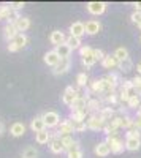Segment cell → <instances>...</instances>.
Returning a JSON list of instances; mask_svg holds the SVG:
<instances>
[{"instance_id":"44dd1931","label":"cell","mask_w":141,"mask_h":158,"mask_svg":"<svg viewBox=\"0 0 141 158\" xmlns=\"http://www.w3.org/2000/svg\"><path fill=\"white\" fill-rule=\"evenodd\" d=\"M30 128L35 131V133H40V131L46 130V125L43 122V117H35L33 120L30 122Z\"/></svg>"},{"instance_id":"bcb514c9","label":"cell","mask_w":141,"mask_h":158,"mask_svg":"<svg viewBox=\"0 0 141 158\" xmlns=\"http://www.w3.org/2000/svg\"><path fill=\"white\" fill-rule=\"evenodd\" d=\"M92 48H89V46H81L79 48V54H81V57H84V56H87V54H92Z\"/></svg>"},{"instance_id":"836d02e7","label":"cell","mask_w":141,"mask_h":158,"mask_svg":"<svg viewBox=\"0 0 141 158\" xmlns=\"http://www.w3.org/2000/svg\"><path fill=\"white\" fill-rule=\"evenodd\" d=\"M81 60H83V65H84V67H92V65L97 62L95 57H94V51H92V54H87V56L81 57Z\"/></svg>"},{"instance_id":"6da1fadb","label":"cell","mask_w":141,"mask_h":158,"mask_svg":"<svg viewBox=\"0 0 141 158\" xmlns=\"http://www.w3.org/2000/svg\"><path fill=\"white\" fill-rule=\"evenodd\" d=\"M86 123H87V128L89 130H95V131H98V130H103L105 128V120L100 117V114H91L87 118H86Z\"/></svg>"},{"instance_id":"816d5d0a","label":"cell","mask_w":141,"mask_h":158,"mask_svg":"<svg viewBox=\"0 0 141 158\" xmlns=\"http://www.w3.org/2000/svg\"><path fill=\"white\" fill-rule=\"evenodd\" d=\"M138 111L141 112V98H139V104H138Z\"/></svg>"},{"instance_id":"4dcf8cb0","label":"cell","mask_w":141,"mask_h":158,"mask_svg":"<svg viewBox=\"0 0 141 158\" xmlns=\"http://www.w3.org/2000/svg\"><path fill=\"white\" fill-rule=\"evenodd\" d=\"M22 158H38V150L35 147H25L22 152Z\"/></svg>"},{"instance_id":"2e32d148","label":"cell","mask_w":141,"mask_h":158,"mask_svg":"<svg viewBox=\"0 0 141 158\" xmlns=\"http://www.w3.org/2000/svg\"><path fill=\"white\" fill-rule=\"evenodd\" d=\"M84 27H86V33H87V35H95V33L100 32L101 24H100L98 21H95V19H91V21H87V22L84 24Z\"/></svg>"},{"instance_id":"9a60e30c","label":"cell","mask_w":141,"mask_h":158,"mask_svg":"<svg viewBox=\"0 0 141 158\" xmlns=\"http://www.w3.org/2000/svg\"><path fill=\"white\" fill-rule=\"evenodd\" d=\"M65 40H67V36L63 35L62 30H54L53 33L49 35V41L53 43L54 46H60V44H63V43H65Z\"/></svg>"},{"instance_id":"74e56055","label":"cell","mask_w":141,"mask_h":158,"mask_svg":"<svg viewBox=\"0 0 141 158\" xmlns=\"http://www.w3.org/2000/svg\"><path fill=\"white\" fill-rule=\"evenodd\" d=\"M60 139H62V144H63V147H65V150H68L75 144V139L71 136H60Z\"/></svg>"},{"instance_id":"c3c4849f","label":"cell","mask_w":141,"mask_h":158,"mask_svg":"<svg viewBox=\"0 0 141 158\" xmlns=\"http://www.w3.org/2000/svg\"><path fill=\"white\" fill-rule=\"evenodd\" d=\"M135 90H136V95L141 98V84H138V85H135Z\"/></svg>"},{"instance_id":"3957f363","label":"cell","mask_w":141,"mask_h":158,"mask_svg":"<svg viewBox=\"0 0 141 158\" xmlns=\"http://www.w3.org/2000/svg\"><path fill=\"white\" fill-rule=\"evenodd\" d=\"M41 117H43V122H45L46 128H54V127H57L60 123V115L57 112H54V111H48Z\"/></svg>"},{"instance_id":"30bf717a","label":"cell","mask_w":141,"mask_h":158,"mask_svg":"<svg viewBox=\"0 0 141 158\" xmlns=\"http://www.w3.org/2000/svg\"><path fill=\"white\" fill-rule=\"evenodd\" d=\"M70 68H71V62H70V59H62V60H60V63L57 65V67H54L53 73H54L56 76H60V74L68 73V71H70Z\"/></svg>"},{"instance_id":"db71d44e","label":"cell","mask_w":141,"mask_h":158,"mask_svg":"<svg viewBox=\"0 0 141 158\" xmlns=\"http://www.w3.org/2000/svg\"><path fill=\"white\" fill-rule=\"evenodd\" d=\"M139 41H141V35H139Z\"/></svg>"},{"instance_id":"f907efd6","label":"cell","mask_w":141,"mask_h":158,"mask_svg":"<svg viewBox=\"0 0 141 158\" xmlns=\"http://www.w3.org/2000/svg\"><path fill=\"white\" fill-rule=\"evenodd\" d=\"M2 133H3V123L0 122V136H2Z\"/></svg>"},{"instance_id":"d590c367","label":"cell","mask_w":141,"mask_h":158,"mask_svg":"<svg viewBox=\"0 0 141 158\" xmlns=\"http://www.w3.org/2000/svg\"><path fill=\"white\" fill-rule=\"evenodd\" d=\"M103 100H105L108 104H116V103H119V95H116V94H108V95H103Z\"/></svg>"},{"instance_id":"ee69618b","label":"cell","mask_w":141,"mask_h":158,"mask_svg":"<svg viewBox=\"0 0 141 158\" xmlns=\"http://www.w3.org/2000/svg\"><path fill=\"white\" fill-rule=\"evenodd\" d=\"M130 19H132V22L139 24V22H141V11H133L132 16H130Z\"/></svg>"},{"instance_id":"d6986e66","label":"cell","mask_w":141,"mask_h":158,"mask_svg":"<svg viewBox=\"0 0 141 158\" xmlns=\"http://www.w3.org/2000/svg\"><path fill=\"white\" fill-rule=\"evenodd\" d=\"M10 133L15 136V138L22 136V135L25 133V125H24L22 122H15V123L11 125V128H10Z\"/></svg>"},{"instance_id":"83f0119b","label":"cell","mask_w":141,"mask_h":158,"mask_svg":"<svg viewBox=\"0 0 141 158\" xmlns=\"http://www.w3.org/2000/svg\"><path fill=\"white\" fill-rule=\"evenodd\" d=\"M65 43L70 46V49L71 51H75V49H79L81 48V38H76V36H67V40H65Z\"/></svg>"},{"instance_id":"60d3db41","label":"cell","mask_w":141,"mask_h":158,"mask_svg":"<svg viewBox=\"0 0 141 158\" xmlns=\"http://www.w3.org/2000/svg\"><path fill=\"white\" fill-rule=\"evenodd\" d=\"M8 6H10L11 10H15V11H19L21 8L25 6V3H24V2H11V3H8Z\"/></svg>"},{"instance_id":"8d00e7d4","label":"cell","mask_w":141,"mask_h":158,"mask_svg":"<svg viewBox=\"0 0 141 158\" xmlns=\"http://www.w3.org/2000/svg\"><path fill=\"white\" fill-rule=\"evenodd\" d=\"M139 136H141V131L136 130V128H132V130H129V131L125 133V139H129V138H132V139H139Z\"/></svg>"},{"instance_id":"b9f144b4","label":"cell","mask_w":141,"mask_h":158,"mask_svg":"<svg viewBox=\"0 0 141 158\" xmlns=\"http://www.w3.org/2000/svg\"><path fill=\"white\" fill-rule=\"evenodd\" d=\"M129 100H130V97H129V94H127V90L121 89V92H119V101H122V103H127Z\"/></svg>"},{"instance_id":"ac0fdd59","label":"cell","mask_w":141,"mask_h":158,"mask_svg":"<svg viewBox=\"0 0 141 158\" xmlns=\"http://www.w3.org/2000/svg\"><path fill=\"white\" fill-rule=\"evenodd\" d=\"M54 51L59 54V57H60V59H70L71 52H73L67 43H63V44H60V46H56V49H54Z\"/></svg>"},{"instance_id":"f1b7e54d","label":"cell","mask_w":141,"mask_h":158,"mask_svg":"<svg viewBox=\"0 0 141 158\" xmlns=\"http://www.w3.org/2000/svg\"><path fill=\"white\" fill-rule=\"evenodd\" d=\"M113 56L118 59V62H122V60H125V59H129V51H127L124 46H121V48H118L116 51H114Z\"/></svg>"},{"instance_id":"d6a6232c","label":"cell","mask_w":141,"mask_h":158,"mask_svg":"<svg viewBox=\"0 0 141 158\" xmlns=\"http://www.w3.org/2000/svg\"><path fill=\"white\" fill-rule=\"evenodd\" d=\"M73 123V130L76 131V133H83V131L87 130V123L86 122H78V120H71Z\"/></svg>"},{"instance_id":"1f68e13d","label":"cell","mask_w":141,"mask_h":158,"mask_svg":"<svg viewBox=\"0 0 141 158\" xmlns=\"http://www.w3.org/2000/svg\"><path fill=\"white\" fill-rule=\"evenodd\" d=\"M87 117V111H79V112H71L70 118L71 120H78V122H86Z\"/></svg>"},{"instance_id":"4316f807","label":"cell","mask_w":141,"mask_h":158,"mask_svg":"<svg viewBox=\"0 0 141 158\" xmlns=\"http://www.w3.org/2000/svg\"><path fill=\"white\" fill-rule=\"evenodd\" d=\"M98 114H100V117L103 118L105 122H109L111 118L114 117V109H113L111 106H106V108H101V111H100Z\"/></svg>"},{"instance_id":"52a82bcc","label":"cell","mask_w":141,"mask_h":158,"mask_svg":"<svg viewBox=\"0 0 141 158\" xmlns=\"http://www.w3.org/2000/svg\"><path fill=\"white\" fill-rule=\"evenodd\" d=\"M78 97H79V95H78V92H76V89H73L71 85H68V87L65 89V92H63V95H62V101L65 103L67 106H71Z\"/></svg>"},{"instance_id":"f546056e","label":"cell","mask_w":141,"mask_h":158,"mask_svg":"<svg viewBox=\"0 0 141 158\" xmlns=\"http://www.w3.org/2000/svg\"><path fill=\"white\" fill-rule=\"evenodd\" d=\"M119 70L121 71H124V73H129L132 68H133V62H132V59L129 57V59H125V60H122V62H119Z\"/></svg>"},{"instance_id":"cb8c5ba5","label":"cell","mask_w":141,"mask_h":158,"mask_svg":"<svg viewBox=\"0 0 141 158\" xmlns=\"http://www.w3.org/2000/svg\"><path fill=\"white\" fill-rule=\"evenodd\" d=\"M101 101L100 100H91L89 98V101H87V112L91 111V112H95V114H98L100 111H101Z\"/></svg>"},{"instance_id":"7c38bea8","label":"cell","mask_w":141,"mask_h":158,"mask_svg":"<svg viewBox=\"0 0 141 158\" xmlns=\"http://www.w3.org/2000/svg\"><path fill=\"white\" fill-rule=\"evenodd\" d=\"M70 35L71 36H76V38H81L83 35H86V27L83 22H73L70 25Z\"/></svg>"},{"instance_id":"7402d4cb","label":"cell","mask_w":141,"mask_h":158,"mask_svg":"<svg viewBox=\"0 0 141 158\" xmlns=\"http://www.w3.org/2000/svg\"><path fill=\"white\" fill-rule=\"evenodd\" d=\"M15 25H16V29H18L19 33H21V32H25V30H29V27H30V19L21 16V18L15 22Z\"/></svg>"},{"instance_id":"f6af8a7d","label":"cell","mask_w":141,"mask_h":158,"mask_svg":"<svg viewBox=\"0 0 141 158\" xmlns=\"http://www.w3.org/2000/svg\"><path fill=\"white\" fill-rule=\"evenodd\" d=\"M94 57H95V60H103L105 59V52L101 51V49H94Z\"/></svg>"},{"instance_id":"e575fe53","label":"cell","mask_w":141,"mask_h":158,"mask_svg":"<svg viewBox=\"0 0 141 158\" xmlns=\"http://www.w3.org/2000/svg\"><path fill=\"white\" fill-rule=\"evenodd\" d=\"M133 127V118L132 117H129V115H124L122 118H121V128H132Z\"/></svg>"},{"instance_id":"4fadbf2b","label":"cell","mask_w":141,"mask_h":158,"mask_svg":"<svg viewBox=\"0 0 141 158\" xmlns=\"http://www.w3.org/2000/svg\"><path fill=\"white\" fill-rule=\"evenodd\" d=\"M18 35H19V32H18L15 24H5V27H3V36L8 40V43L11 41V40H15Z\"/></svg>"},{"instance_id":"ffe728a7","label":"cell","mask_w":141,"mask_h":158,"mask_svg":"<svg viewBox=\"0 0 141 158\" xmlns=\"http://www.w3.org/2000/svg\"><path fill=\"white\" fill-rule=\"evenodd\" d=\"M118 65H119V62L114 56H105V59L101 60V67L106 68V70H113V68H116Z\"/></svg>"},{"instance_id":"f35d334b","label":"cell","mask_w":141,"mask_h":158,"mask_svg":"<svg viewBox=\"0 0 141 158\" xmlns=\"http://www.w3.org/2000/svg\"><path fill=\"white\" fill-rule=\"evenodd\" d=\"M87 81H89V77H87L86 73H79L78 76H76V82H78L79 87H84V85L87 84Z\"/></svg>"},{"instance_id":"681fc988","label":"cell","mask_w":141,"mask_h":158,"mask_svg":"<svg viewBox=\"0 0 141 158\" xmlns=\"http://www.w3.org/2000/svg\"><path fill=\"white\" fill-rule=\"evenodd\" d=\"M136 71H138V73H139V74H141V62H139V63H138V65H136Z\"/></svg>"},{"instance_id":"8fae6325","label":"cell","mask_w":141,"mask_h":158,"mask_svg":"<svg viewBox=\"0 0 141 158\" xmlns=\"http://www.w3.org/2000/svg\"><path fill=\"white\" fill-rule=\"evenodd\" d=\"M45 63L46 65H49V67H57V65L60 63V57H59V54H57V52L56 51H49V52H46V54H45Z\"/></svg>"},{"instance_id":"5b68a950","label":"cell","mask_w":141,"mask_h":158,"mask_svg":"<svg viewBox=\"0 0 141 158\" xmlns=\"http://www.w3.org/2000/svg\"><path fill=\"white\" fill-rule=\"evenodd\" d=\"M49 149L53 153H62L63 150H65V147H63V144H62V139H60V135L57 133H53L51 135V141H49Z\"/></svg>"},{"instance_id":"ab89813d","label":"cell","mask_w":141,"mask_h":158,"mask_svg":"<svg viewBox=\"0 0 141 158\" xmlns=\"http://www.w3.org/2000/svg\"><path fill=\"white\" fill-rule=\"evenodd\" d=\"M127 104H129L130 109H138V104H139V97H133L130 98L129 101H127Z\"/></svg>"},{"instance_id":"d4e9b609","label":"cell","mask_w":141,"mask_h":158,"mask_svg":"<svg viewBox=\"0 0 141 158\" xmlns=\"http://www.w3.org/2000/svg\"><path fill=\"white\" fill-rule=\"evenodd\" d=\"M35 139H36L38 144H48L51 141V133L48 130H43L40 133H35Z\"/></svg>"},{"instance_id":"277c9868","label":"cell","mask_w":141,"mask_h":158,"mask_svg":"<svg viewBox=\"0 0 141 158\" xmlns=\"http://www.w3.org/2000/svg\"><path fill=\"white\" fill-rule=\"evenodd\" d=\"M106 142L111 147V153H121L125 149V142L119 139L118 136H106Z\"/></svg>"},{"instance_id":"5bb4252c","label":"cell","mask_w":141,"mask_h":158,"mask_svg":"<svg viewBox=\"0 0 141 158\" xmlns=\"http://www.w3.org/2000/svg\"><path fill=\"white\" fill-rule=\"evenodd\" d=\"M94 152L98 156H108L111 153V147H109V144L106 141H103V142H98L97 146L94 147Z\"/></svg>"},{"instance_id":"7dc6e473","label":"cell","mask_w":141,"mask_h":158,"mask_svg":"<svg viewBox=\"0 0 141 158\" xmlns=\"http://www.w3.org/2000/svg\"><path fill=\"white\" fill-rule=\"evenodd\" d=\"M132 5H133L135 11H141V2H135V3H132Z\"/></svg>"},{"instance_id":"ba28073f","label":"cell","mask_w":141,"mask_h":158,"mask_svg":"<svg viewBox=\"0 0 141 158\" xmlns=\"http://www.w3.org/2000/svg\"><path fill=\"white\" fill-rule=\"evenodd\" d=\"M87 101H89V97H78L75 100V103L70 106V111L71 112H79V111H87Z\"/></svg>"},{"instance_id":"8992f818","label":"cell","mask_w":141,"mask_h":158,"mask_svg":"<svg viewBox=\"0 0 141 158\" xmlns=\"http://www.w3.org/2000/svg\"><path fill=\"white\" fill-rule=\"evenodd\" d=\"M86 10L91 13L94 16H98V15H103L105 10H106V3L105 2H89L86 5Z\"/></svg>"},{"instance_id":"7bdbcfd3","label":"cell","mask_w":141,"mask_h":158,"mask_svg":"<svg viewBox=\"0 0 141 158\" xmlns=\"http://www.w3.org/2000/svg\"><path fill=\"white\" fill-rule=\"evenodd\" d=\"M133 127L141 131V112H139V111L136 112V117L133 118Z\"/></svg>"},{"instance_id":"484cf974","label":"cell","mask_w":141,"mask_h":158,"mask_svg":"<svg viewBox=\"0 0 141 158\" xmlns=\"http://www.w3.org/2000/svg\"><path fill=\"white\" fill-rule=\"evenodd\" d=\"M139 146H141V141H139V139H132V138L125 139V149H127V150L135 152V150L139 149Z\"/></svg>"},{"instance_id":"9c48e42d","label":"cell","mask_w":141,"mask_h":158,"mask_svg":"<svg viewBox=\"0 0 141 158\" xmlns=\"http://www.w3.org/2000/svg\"><path fill=\"white\" fill-rule=\"evenodd\" d=\"M73 123H71V118H65V120H62L59 123V130H57V133L60 136H71L73 133Z\"/></svg>"},{"instance_id":"e0dca14e","label":"cell","mask_w":141,"mask_h":158,"mask_svg":"<svg viewBox=\"0 0 141 158\" xmlns=\"http://www.w3.org/2000/svg\"><path fill=\"white\" fill-rule=\"evenodd\" d=\"M83 156H84V152L79 147V142L75 141V144L67 150V158H83Z\"/></svg>"},{"instance_id":"f5cc1de1","label":"cell","mask_w":141,"mask_h":158,"mask_svg":"<svg viewBox=\"0 0 141 158\" xmlns=\"http://www.w3.org/2000/svg\"><path fill=\"white\" fill-rule=\"evenodd\" d=\"M136 27H138V29L141 30V22H139V24H136Z\"/></svg>"},{"instance_id":"603a6c76","label":"cell","mask_w":141,"mask_h":158,"mask_svg":"<svg viewBox=\"0 0 141 158\" xmlns=\"http://www.w3.org/2000/svg\"><path fill=\"white\" fill-rule=\"evenodd\" d=\"M91 92L97 95H103L105 92V87H103V79H95V81L91 82Z\"/></svg>"},{"instance_id":"7a4b0ae2","label":"cell","mask_w":141,"mask_h":158,"mask_svg":"<svg viewBox=\"0 0 141 158\" xmlns=\"http://www.w3.org/2000/svg\"><path fill=\"white\" fill-rule=\"evenodd\" d=\"M27 41H29V38L25 36L24 33H19L15 40H11V41L8 43V51L10 52H16V51L22 49L25 44H27Z\"/></svg>"}]
</instances>
